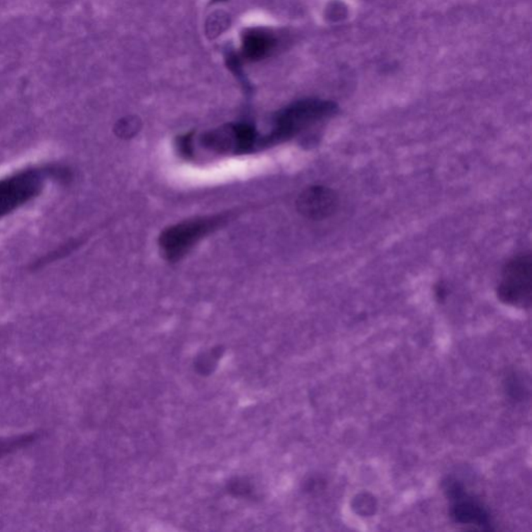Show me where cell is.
I'll use <instances>...</instances> for the list:
<instances>
[{"mask_svg":"<svg viewBox=\"0 0 532 532\" xmlns=\"http://www.w3.org/2000/svg\"><path fill=\"white\" fill-rule=\"evenodd\" d=\"M338 110L339 106L331 100L319 98L298 100L277 115L272 132L261 137L258 146H272L289 141L313 126L331 119Z\"/></svg>","mask_w":532,"mask_h":532,"instance_id":"cell-1","label":"cell"},{"mask_svg":"<svg viewBox=\"0 0 532 532\" xmlns=\"http://www.w3.org/2000/svg\"><path fill=\"white\" fill-rule=\"evenodd\" d=\"M498 300L514 308H531L532 302L531 252L512 257L501 270L496 287Z\"/></svg>","mask_w":532,"mask_h":532,"instance_id":"cell-2","label":"cell"},{"mask_svg":"<svg viewBox=\"0 0 532 532\" xmlns=\"http://www.w3.org/2000/svg\"><path fill=\"white\" fill-rule=\"evenodd\" d=\"M227 215L198 217L165 229L159 237V248L167 260H180L203 237L217 230Z\"/></svg>","mask_w":532,"mask_h":532,"instance_id":"cell-3","label":"cell"},{"mask_svg":"<svg viewBox=\"0 0 532 532\" xmlns=\"http://www.w3.org/2000/svg\"><path fill=\"white\" fill-rule=\"evenodd\" d=\"M339 207V197L331 187L312 185L298 195L296 208L298 213L312 221H322L335 215Z\"/></svg>","mask_w":532,"mask_h":532,"instance_id":"cell-4","label":"cell"},{"mask_svg":"<svg viewBox=\"0 0 532 532\" xmlns=\"http://www.w3.org/2000/svg\"><path fill=\"white\" fill-rule=\"evenodd\" d=\"M450 516L453 521L459 524L475 525L481 528L490 526V514L488 510L474 499L467 498V495L453 502Z\"/></svg>","mask_w":532,"mask_h":532,"instance_id":"cell-5","label":"cell"},{"mask_svg":"<svg viewBox=\"0 0 532 532\" xmlns=\"http://www.w3.org/2000/svg\"><path fill=\"white\" fill-rule=\"evenodd\" d=\"M277 40L265 30H254L244 34L243 56L248 61H258L265 58L274 49Z\"/></svg>","mask_w":532,"mask_h":532,"instance_id":"cell-6","label":"cell"},{"mask_svg":"<svg viewBox=\"0 0 532 532\" xmlns=\"http://www.w3.org/2000/svg\"><path fill=\"white\" fill-rule=\"evenodd\" d=\"M224 353V348L222 346H213L210 350L201 353L195 357V361H194V367H195L196 372L203 376L213 374L217 369L220 360L222 359Z\"/></svg>","mask_w":532,"mask_h":532,"instance_id":"cell-7","label":"cell"},{"mask_svg":"<svg viewBox=\"0 0 532 532\" xmlns=\"http://www.w3.org/2000/svg\"><path fill=\"white\" fill-rule=\"evenodd\" d=\"M36 439L34 433H23L14 437L0 438V459L8 453L14 452Z\"/></svg>","mask_w":532,"mask_h":532,"instance_id":"cell-8","label":"cell"},{"mask_svg":"<svg viewBox=\"0 0 532 532\" xmlns=\"http://www.w3.org/2000/svg\"><path fill=\"white\" fill-rule=\"evenodd\" d=\"M352 509L360 517L374 516L376 510V498L368 493L357 494L353 500Z\"/></svg>","mask_w":532,"mask_h":532,"instance_id":"cell-9","label":"cell"},{"mask_svg":"<svg viewBox=\"0 0 532 532\" xmlns=\"http://www.w3.org/2000/svg\"><path fill=\"white\" fill-rule=\"evenodd\" d=\"M227 490L230 494L241 498H250L254 495V488L248 479L243 477H234L227 483Z\"/></svg>","mask_w":532,"mask_h":532,"instance_id":"cell-10","label":"cell"},{"mask_svg":"<svg viewBox=\"0 0 532 532\" xmlns=\"http://www.w3.org/2000/svg\"><path fill=\"white\" fill-rule=\"evenodd\" d=\"M442 488L445 496L453 502L466 496L465 486L455 477L448 476L443 479Z\"/></svg>","mask_w":532,"mask_h":532,"instance_id":"cell-11","label":"cell"},{"mask_svg":"<svg viewBox=\"0 0 532 532\" xmlns=\"http://www.w3.org/2000/svg\"><path fill=\"white\" fill-rule=\"evenodd\" d=\"M505 385H507V392L509 393L510 398H514V400L524 398L525 392H527V390L521 377L516 376V374H512V376L507 379Z\"/></svg>","mask_w":532,"mask_h":532,"instance_id":"cell-12","label":"cell"},{"mask_svg":"<svg viewBox=\"0 0 532 532\" xmlns=\"http://www.w3.org/2000/svg\"><path fill=\"white\" fill-rule=\"evenodd\" d=\"M139 129V121L135 118H127L122 120L118 125L117 130L120 137H132Z\"/></svg>","mask_w":532,"mask_h":532,"instance_id":"cell-13","label":"cell"},{"mask_svg":"<svg viewBox=\"0 0 532 532\" xmlns=\"http://www.w3.org/2000/svg\"><path fill=\"white\" fill-rule=\"evenodd\" d=\"M435 294L436 298H437V300H439L440 303L444 302V300H446L448 291H447L446 286H445L443 283L440 282L438 283L437 285H436Z\"/></svg>","mask_w":532,"mask_h":532,"instance_id":"cell-14","label":"cell"},{"mask_svg":"<svg viewBox=\"0 0 532 532\" xmlns=\"http://www.w3.org/2000/svg\"><path fill=\"white\" fill-rule=\"evenodd\" d=\"M322 483H320L318 479H312L310 481H307L306 483V490H308V492H316V490H322Z\"/></svg>","mask_w":532,"mask_h":532,"instance_id":"cell-15","label":"cell"}]
</instances>
